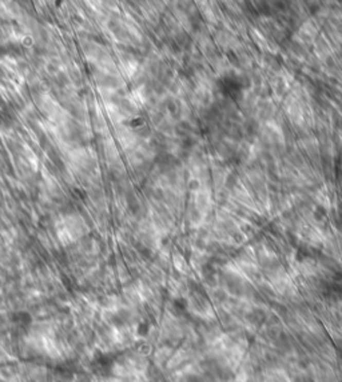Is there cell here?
<instances>
[{"instance_id": "1", "label": "cell", "mask_w": 342, "mask_h": 382, "mask_svg": "<svg viewBox=\"0 0 342 382\" xmlns=\"http://www.w3.org/2000/svg\"><path fill=\"white\" fill-rule=\"evenodd\" d=\"M265 382H292L289 376L282 370H269L266 373Z\"/></svg>"}]
</instances>
